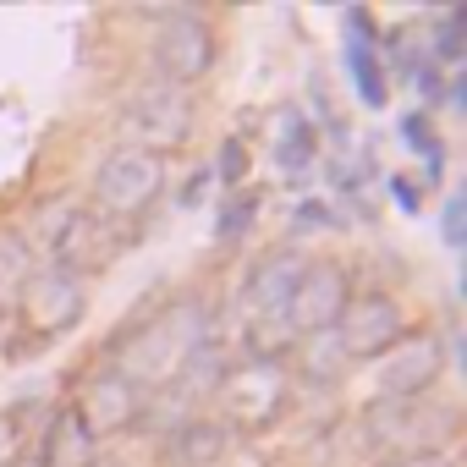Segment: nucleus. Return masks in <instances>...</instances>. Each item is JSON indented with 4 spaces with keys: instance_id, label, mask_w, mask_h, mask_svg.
I'll return each instance as SVG.
<instances>
[{
    "instance_id": "20e7f679",
    "label": "nucleus",
    "mask_w": 467,
    "mask_h": 467,
    "mask_svg": "<svg viewBox=\"0 0 467 467\" xmlns=\"http://www.w3.org/2000/svg\"><path fill=\"white\" fill-rule=\"evenodd\" d=\"M88 308V292H83V275L72 270H56L45 265L28 286H23V330L34 341H56L61 330H72Z\"/></svg>"
},
{
    "instance_id": "423d86ee",
    "label": "nucleus",
    "mask_w": 467,
    "mask_h": 467,
    "mask_svg": "<svg viewBox=\"0 0 467 467\" xmlns=\"http://www.w3.org/2000/svg\"><path fill=\"white\" fill-rule=\"evenodd\" d=\"M209 23L192 17V12H160V34H154V67H160V83H198L209 72Z\"/></svg>"
},
{
    "instance_id": "ddd939ff",
    "label": "nucleus",
    "mask_w": 467,
    "mask_h": 467,
    "mask_svg": "<svg viewBox=\"0 0 467 467\" xmlns=\"http://www.w3.org/2000/svg\"><path fill=\"white\" fill-rule=\"evenodd\" d=\"M94 434H88V423H83V412L78 407H61L56 418H50V429H45V451H39V467H88L94 462Z\"/></svg>"
},
{
    "instance_id": "f8f14e48",
    "label": "nucleus",
    "mask_w": 467,
    "mask_h": 467,
    "mask_svg": "<svg viewBox=\"0 0 467 467\" xmlns=\"http://www.w3.org/2000/svg\"><path fill=\"white\" fill-rule=\"evenodd\" d=\"M303 265H308V259H303L297 248H281V254L259 259V265L248 270V281H243V303H248L254 314L281 319V308H286V297H292V286H297Z\"/></svg>"
},
{
    "instance_id": "393cba45",
    "label": "nucleus",
    "mask_w": 467,
    "mask_h": 467,
    "mask_svg": "<svg viewBox=\"0 0 467 467\" xmlns=\"http://www.w3.org/2000/svg\"><path fill=\"white\" fill-rule=\"evenodd\" d=\"M390 192H396V203H401V209H407V214H412V209H418V187H412V182H407V176H396V182H390Z\"/></svg>"
},
{
    "instance_id": "412c9836",
    "label": "nucleus",
    "mask_w": 467,
    "mask_h": 467,
    "mask_svg": "<svg viewBox=\"0 0 467 467\" xmlns=\"http://www.w3.org/2000/svg\"><path fill=\"white\" fill-rule=\"evenodd\" d=\"M292 225H297V231H325V225H336V209H325L319 198H303V203L292 209Z\"/></svg>"
},
{
    "instance_id": "a878e982",
    "label": "nucleus",
    "mask_w": 467,
    "mask_h": 467,
    "mask_svg": "<svg viewBox=\"0 0 467 467\" xmlns=\"http://www.w3.org/2000/svg\"><path fill=\"white\" fill-rule=\"evenodd\" d=\"M0 467H12V429L0 423Z\"/></svg>"
},
{
    "instance_id": "0eeeda50",
    "label": "nucleus",
    "mask_w": 467,
    "mask_h": 467,
    "mask_svg": "<svg viewBox=\"0 0 467 467\" xmlns=\"http://www.w3.org/2000/svg\"><path fill=\"white\" fill-rule=\"evenodd\" d=\"M127 127L143 138V154H165V149H176L182 138H187V127H192V94L187 88H176V83H149L138 99H132V110H127Z\"/></svg>"
},
{
    "instance_id": "6e6552de",
    "label": "nucleus",
    "mask_w": 467,
    "mask_h": 467,
    "mask_svg": "<svg viewBox=\"0 0 467 467\" xmlns=\"http://www.w3.org/2000/svg\"><path fill=\"white\" fill-rule=\"evenodd\" d=\"M440 341L434 336H412V341H396L385 358H379V396L385 401H418L434 379H440Z\"/></svg>"
},
{
    "instance_id": "1a4fd4ad",
    "label": "nucleus",
    "mask_w": 467,
    "mask_h": 467,
    "mask_svg": "<svg viewBox=\"0 0 467 467\" xmlns=\"http://www.w3.org/2000/svg\"><path fill=\"white\" fill-rule=\"evenodd\" d=\"M220 401H225L231 423L259 429V423H270V418L281 412V401H286V379H281L275 363H248V368H237V374H225V379H220Z\"/></svg>"
},
{
    "instance_id": "aec40b11",
    "label": "nucleus",
    "mask_w": 467,
    "mask_h": 467,
    "mask_svg": "<svg viewBox=\"0 0 467 467\" xmlns=\"http://www.w3.org/2000/svg\"><path fill=\"white\" fill-rule=\"evenodd\" d=\"M462 23H467V12H451V17L440 23V34H434V56H440V61H456V56H462Z\"/></svg>"
},
{
    "instance_id": "b1692460",
    "label": "nucleus",
    "mask_w": 467,
    "mask_h": 467,
    "mask_svg": "<svg viewBox=\"0 0 467 467\" xmlns=\"http://www.w3.org/2000/svg\"><path fill=\"white\" fill-rule=\"evenodd\" d=\"M209 182H214V176H209V171H192V176H187V182H182V192H176V203H182V209H192V203H198V198H203V192H209Z\"/></svg>"
},
{
    "instance_id": "f03ea898",
    "label": "nucleus",
    "mask_w": 467,
    "mask_h": 467,
    "mask_svg": "<svg viewBox=\"0 0 467 467\" xmlns=\"http://www.w3.org/2000/svg\"><path fill=\"white\" fill-rule=\"evenodd\" d=\"M160 182H165V160H154L143 149H116L94 176V214H105V220L138 214L154 203Z\"/></svg>"
},
{
    "instance_id": "4468645a",
    "label": "nucleus",
    "mask_w": 467,
    "mask_h": 467,
    "mask_svg": "<svg viewBox=\"0 0 467 467\" xmlns=\"http://www.w3.org/2000/svg\"><path fill=\"white\" fill-rule=\"evenodd\" d=\"M220 451H225V429L209 423V418H187L176 429V440H171V462L176 467H209Z\"/></svg>"
},
{
    "instance_id": "f3484780",
    "label": "nucleus",
    "mask_w": 467,
    "mask_h": 467,
    "mask_svg": "<svg viewBox=\"0 0 467 467\" xmlns=\"http://www.w3.org/2000/svg\"><path fill=\"white\" fill-rule=\"evenodd\" d=\"M254 214H259V198H254V192H231V198L220 203V220H214V243H220V248H237V243L248 237Z\"/></svg>"
},
{
    "instance_id": "6ab92c4d",
    "label": "nucleus",
    "mask_w": 467,
    "mask_h": 467,
    "mask_svg": "<svg viewBox=\"0 0 467 467\" xmlns=\"http://www.w3.org/2000/svg\"><path fill=\"white\" fill-rule=\"evenodd\" d=\"M243 171H248V149H243V138H225V143H220V165H214L209 176H220V182L237 187V182H243Z\"/></svg>"
},
{
    "instance_id": "5701e85b",
    "label": "nucleus",
    "mask_w": 467,
    "mask_h": 467,
    "mask_svg": "<svg viewBox=\"0 0 467 467\" xmlns=\"http://www.w3.org/2000/svg\"><path fill=\"white\" fill-rule=\"evenodd\" d=\"M347 34H352V50H374V39H379L363 6H347Z\"/></svg>"
},
{
    "instance_id": "39448f33",
    "label": "nucleus",
    "mask_w": 467,
    "mask_h": 467,
    "mask_svg": "<svg viewBox=\"0 0 467 467\" xmlns=\"http://www.w3.org/2000/svg\"><path fill=\"white\" fill-rule=\"evenodd\" d=\"M347 297L352 292H347L341 265H303V275H297V286H292V297L281 308V325L292 336H319V330H330L341 319Z\"/></svg>"
},
{
    "instance_id": "a211bd4d",
    "label": "nucleus",
    "mask_w": 467,
    "mask_h": 467,
    "mask_svg": "<svg viewBox=\"0 0 467 467\" xmlns=\"http://www.w3.org/2000/svg\"><path fill=\"white\" fill-rule=\"evenodd\" d=\"M401 138L429 160V182H440V165H445V149H440V138H434V127H429V116H407L401 121Z\"/></svg>"
},
{
    "instance_id": "bb28decb",
    "label": "nucleus",
    "mask_w": 467,
    "mask_h": 467,
    "mask_svg": "<svg viewBox=\"0 0 467 467\" xmlns=\"http://www.w3.org/2000/svg\"><path fill=\"white\" fill-rule=\"evenodd\" d=\"M88 467H116V462H88Z\"/></svg>"
},
{
    "instance_id": "9d476101",
    "label": "nucleus",
    "mask_w": 467,
    "mask_h": 467,
    "mask_svg": "<svg viewBox=\"0 0 467 467\" xmlns=\"http://www.w3.org/2000/svg\"><path fill=\"white\" fill-rule=\"evenodd\" d=\"M110 248H116V237H110V220H105V214H94V209H67L56 243H50V265L83 275V270H99V265L110 259Z\"/></svg>"
},
{
    "instance_id": "9b49d317",
    "label": "nucleus",
    "mask_w": 467,
    "mask_h": 467,
    "mask_svg": "<svg viewBox=\"0 0 467 467\" xmlns=\"http://www.w3.org/2000/svg\"><path fill=\"white\" fill-rule=\"evenodd\" d=\"M78 412H83V423H88V434L99 440V434H110V429H121V423H132L138 412H143V390L127 379V374H99L94 385H88V396L78 401Z\"/></svg>"
},
{
    "instance_id": "4be33fe9",
    "label": "nucleus",
    "mask_w": 467,
    "mask_h": 467,
    "mask_svg": "<svg viewBox=\"0 0 467 467\" xmlns=\"http://www.w3.org/2000/svg\"><path fill=\"white\" fill-rule=\"evenodd\" d=\"M440 231H445V243H451V248H462V231H467V198H462V192L445 198V220H440Z\"/></svg>"
},
{
    "instance_id": "f257e3e1",
    "label": "nucleus",
    "mask_w": 467,
    "mask_h": 467,
    "mask_svg": "<svg viewBox=\"0 0 467 467\" xmlns=\"http://www.w3.org/2000/svg\"><path fill=\"white\" fill-rule=\"evenodd\" d=\"M203 336H209V314L198 303H171L154 325H143L116 352V374H127L132 385H165L203 352Z\"/></svg>"
},
{
    "instance_id": "7ed1b4c3",
    "label": "nucleus",
    "mask_w": 467,
    "mask_h": 467,
    "mask_svg": "<svg viewBox=\"0 0 467 467\" xmlns=\"http://www.w3.org/2000/svg\"><path fill=\"white\" fill-rule=\"evenodd\" d=\"M336 347L347 363H368V358H385L396 341H401V308L385 297V292H358L347 297L341 319L330 325Z\"/></svg>"
},
{
    "instance_id": "2eb2a0df",
    "label": "nucleus",
    "mask_w": 467,
    "mask_h": 467,
    "mask_svg": "<svg viewBox=\"0 0 467 467\" xmlns=\"http://www.w3.org/2000/svg\"><path fill=\"white\" fill-rule=\"evenodd\" d=\"M347 67H352V88H358V99H363L368 110H385V99H390V78H385L379 50H347Z\"/></svg>"
},
{
    "instance_id": "dca6fc26",
    "label": "nucleus",
    "mask_w": 467,
    "mask_h": 467,
    "mask_svg": "<svg viewBox=\"0 0 467 467\" xmlns=\"http://www.w3.org/2000/svg\"><path fill=\"white\" fill-rule=\"evenodd\" d=\"M314 160H319V132H314L308 116L292 110V121L281 127V165H286V171H308Z\"/></svg>"
}]
</instances>
